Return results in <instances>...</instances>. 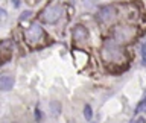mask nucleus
Segmentation results:
<instances>
[{"mask_svg":"<svg viewBox=\"0 0 146 123\" xmlns=\"http://www.w3.org/2000/svg\"><path fill=\"white\" fill-rule=\"evenodd\" d=\"M100 56H102V59L105 62H110V64L122 62L123 61V52L120 49V44L113 43V41H107V43L102 46Z\"/></svg>","mask_w":146,"mask_h":123,"instance_id":"1","label":"nucleus"},{"mask_svg":"<svg viewBox=\"0 0 146 123\" xmlns=\"http://www.w3.org/2000/svg\"><path fill=\"white\" fill-rule=\"evenodd\" d=\"M62 15V6L59 5H49L40 12V20L43 23H56Z\"/></svg>","mask_w":146,"mask_h":123,"instance_id":"2","label":"nucleus"},{"mask_svg":"<svg viewBox=\"0 0 146 123\" xmlns=\"http://www.w3.org/2000/svg\"><path fill=\"white\" fill-rule=\"evenodd\" d=\"M135 36V29L131 26H119L113 32V38L119 44H126Z\"/></svg>","mask_w":146,"mask_h":123,"instance_id":"3","label":"nucleus"},{"mask_svg":"<svg viewBox=\"0 0 146 123\" xmlns=\"http://www.w3.org/2000/svg\"><path fill=\"white\" fill-rule=\"evenodd\" d=\"M43 35H44V30L38 23H32V24L25 30V40L27 44L34 46V44H38L41 40H43Z\"/></svg>","mask_w":146,"mask_h":123,"instance_id":"4","label":"nucleus"},{"mask_svg":"<svg viewBox=\"0 0 146 123\" xmlns=\"http://www.w3.org/2000/svg\"><path fill=\"white\" fill-rule=\"evenodd\" d=\"M116 15H117V11L114 9V6H104V8H100L99 12H98V18L102 23L113 21L114 18H116Z\"/></svg>","mask_w":146,"mask_h":123,"instance_id":"5","label":"nucleus"},{"mask_svg":"<svg viewBox=\"0 0 146 123\" xmlns=\"http://www.w3.org/2000/svg\"><path fill=\"white\" fill-rule=\"evenodd\" d=\"M12 55V43L11 41H2L0 43V64H5L9 61Z\"/></svg>","mask_w":146,"mask_h":123,"instance_id":"6","label":"nucleus"},{"mask_svg":"<svg viewBox=\"0 0 146 123\" xmlns=\"http://www.w3.org/2000/svg\"><path fill=\"white\" fill-rule=\"evenodd\" d=\"M88 38V32L84 26H75V29H73V40L78 41V43H82V41H85Z\"/></svg>","mask_w":146,"mask_h":123,"instance_id":"7","label":"nucleus"},{"mask_svg":"<svg viewBox=\"0 0 146 123\" xmlns=\"http://www.w3.org/2000/svg\"><path fill=\"white\" fill-rule=\"evenodd\" d=\"M14 87V79L11 76H0V90L2 91H9Z\"/></svg>","mask_w":146,"mask_h":123,"instance_id":"8","label":"nucleus"},{"mask_svg":"<svg viewBox=\"0 0 146 123\" xmlns=\"http://www.w3.org/2000/svg\"><path fill=\"white\" fill-rule=\"evenodd\" d=\"M84 116H85V120H91L93 111H91V106H90V105H85V108H84Z\"/></svg>","mask_w":146,"mask_h":123,"instance_id":"9","label":"nucleus"},{"mask_svg":"<svg viewBox=\"0 0 146 123\" xmlns=\"http://www.w3.org/2000/svg\"><path fill=\"white\" fill-rule=\"evenodd\" d=\"M146 108V97H143V100L137 105V108H135V114H139V112H141L143 109Z\"/></svg>","mask_w":146,"mask_h":123,"instance_id":"10","label":"nucleus"},{"mask_svg":"<svg viewBox=\"0 0 146 123\" xmlns=\"http://www.w3.org/2000/svg\"><path fill=\"white\" fill-rule=\"evenodd\" d=\"M141 64L146 65V44L141 46Z\"/></svg>","mask_w":146,"mask_h":123,"instance_id":"11","label":"nucleus"},{"mask_svg":"<svg viewBox=\"0 0 146 123\" xmlns=\"http://www.w3.org/2000/svg\"><path fill=\"white\" fill-rule=\"evenodd\" d=\"M52 109H53V114H58L61 111V106H59L58 102H52Z\"/></svg>","mask_w":146,"mask_h":123,"instance_id":"12","label":"nucleus"},{"mask_svg":"<svg viewBox=\"0 0 146 123\" xmlns=\"http://www.w3.org/2000/svg\"><path fill=\"white\" fill-rule=\"evenodd\" d=\"M31 15H32V12H31V11H26V12H23V14H21L18 20H20V21H23V20H26V18H29Z\"/></svg>","mask_w":146,"mask_h":123,"instance_id":"13","label":"nucleus"},{"mask_svg":"<svg viewBox=\"0 0 146 123\" xmlns=\"http://www.w3.org/2000/svg\"><path fill=\"white\" fill-rule=\"evenodd\" d=\"M8 17V14H6V11H5V9H2L0 8V20H5V18Z\"/></svg>","mask_w":146,"mask_h":123,"instance_id":"14","label":"nucleus"},{"mask_svg":"<svg viewBox=\"0 0 146 123\" xmlns=\"http://www.w3.org/2000/svg\"><path fill=\"white\" fill-rule=\"evenodd\" d=\"M35 117H36V120H41V112H40V109H35Z\"/></svg>","mask_w":146,"mask_h":123,"instance_id":"15","label":"nucleus"},{"mask_svg":"<svg viewBox=\"0 0 146 123\" xmlns=\"http://www.w3.org/2000/svg\"><path fill=\"white\" fill-rule=\"evenodd\" d=\"M11 2L14 3V6H18V5H20V2H18V0H11Z\"/></svg>","mask_w":146,"mask_h":123,"instance_id":"16","label":"nucleus"}]
</instances>
